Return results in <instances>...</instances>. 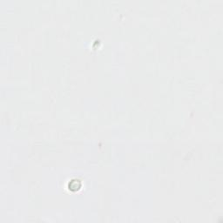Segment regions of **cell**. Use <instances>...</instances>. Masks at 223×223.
<instances>
[{"mask_svg":"<svg viewBox=\"0 0 223 223\" xmlns=\"http://www.w3.org/2000/svg\"><path fill=\"white\" fill-rule=\"evenodd\" d=\"M81 188V182L79 179H72L69 183V189L70 190H75L78 191Z\"/></svg>","mask_w":223,"mask_h":223,"instance_id":"cell-1","label":"cell"}]
</instances>
